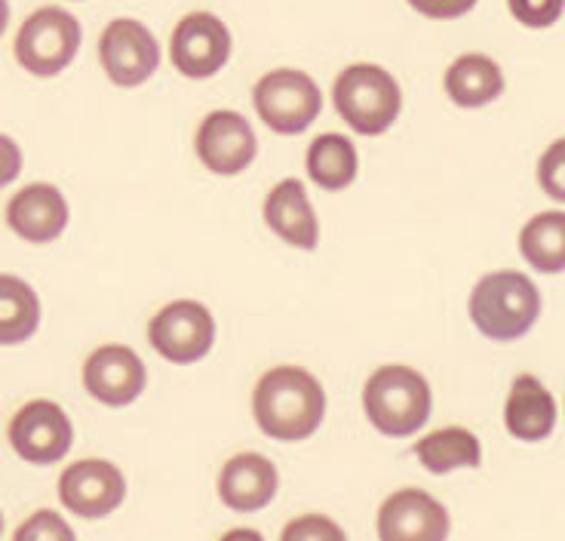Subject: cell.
Instances as JSON below:
<instances>
[{"mask_svg":"<svg viewBox=\"0 0 565 541\" xmlns=\"http://www.w3.org/2000/svg\"><path fill=\"white\" fill-rule=\"evenodd\" d=\"M415 456L430 474H452V470L480 468L482 443L467 427H439L415 443Z\"/></svg>","mask_w":565,"mask_h":541,"instance_id":"ffe728a7","label":"cell"},{"mask_svg":"<svg viewBox=\"0 0 565 541\" xmlns=\"http://www.w3.org/2000/svg\"><path fill=\"white\" fill-rule=\"evenodd\" d=\"M231 50H234L231 29L218 15L206 13V10L188 13L172 29V68L188 81H210V77H215L227 65Z\"/></svg>","mask_w":565,"mask_h":541,"instance_id":"ba28073f","label":"cell"},{"mask_svg":"<svg viewBox=\"0 0 565 541\" xmlns=\"http://www.w3.org/2000/svg\"><path fill=\"white\" fill-rule=\"evenodd\" d=\"M84 41L81 22L62 7H41L15 34V62L34 77H56L68 68Z\"/></svg>","mask_w":565,"mask_h":541,"instance_id":"8992f818","label":"cell"},{"mask_svg":"<svg viewBox=\"0 0 565 541\" xmlns=\"http://www.w3.org/2000/svg\"><path fill=\"white\" fill-rule=\"evenodd\" d=\"M148 342L170 363L188 367L210 354L215 344V320L203 301L179 299L163 305L148 323Z\"/></svg>","mask_w":565,"mask_h":541,"instance_id":"52a82bcc","label":"cell"},{"mask_svg":"<svg viewBox=\"0 0 565 541\" xmlns=\"http://www.w3.org/2000/svg\"><path fill=\"white\" fill-rule=\"evenodd\" d=\"M265 222L268 229L296 250H317L320 243V222L313 213L308 188L301 179H282L270 188L265 198Z\"/></svg>","mask_w":565,"mask_h":541,"instance_id":"ac0fdd59","label":"cell"},{"mask_svg":"<svg viewBox=\"0 0 565 541\" xmlns=\"http://www.w3.org/2000/svg\"><path fill=\"white\" fill-rule=\"evenodd\" d=\"M99 62L108 81L124 89L151 81L160 68V43L139 19H114L99 38Z\"/></svg>","mask_w":565,"mask_h":541,"instance_id":"9c48e42d","label":"cell"},{"mask_svg":"<svg viewBox=\"0 0 565 541\" xmlns=\"http://www.w3.org/2000/svg\"><path fill=\"white\" fill-rule=\"evenodd\" d=\"M332 99L339 117L360 136H382L403 112L396 77L375 62H353L335 77Z\"/></svg>","mask_w":565,"mask_h":541,"instance_id":"277c9868","label":"cell"},{"mask_svg":"<svg viewBox=\"0 0 565 541\" xmlns=\"http://www.w3.org/2000/svg\"><path fill=\"white\" fill-rule=\"evenodd\" d=\"M15 539H38V541H71L74 539V529L58 517L56 511H38L31 513L29 523L15 529Z\"/></svg>","mask_w":565,"mask_h":541,"instance_id":"484cf974","label":"cell"},{"mask_svg":"<svg viewBox=\"0 0 565 541\" xmlns=\"http://www.w3.org/2000/svg\"><path fill=\"white\" fill-rule=\"evenodd\" d=\"M7 25H10V0H0V38H3Z\"/></svg>","mask_w":565,"mask_h":541,"instance_id":"f546056e","label":"cell"},{"mask_svg":"<svg viewBox=\"0 0 565 541\" xmlns=\"http://www.w3.org/2000/svg\"><path fill=\"white\" fill-rule=\"evenodd\" d=\"M467 311L486 339L516 342L532 332L541 317V293L523 270H492L473 284Z\"/></svg>","mask_w":565,"mask_h":541,"instance_id":"7a4b0ae2","label":"cell"},{"mask_svg":"<svg viewBox=\"0 0 565 541\" xmlns=\"http://www.w3.org/2000/svg\"><path fill=\"white\" fill-rule=\"evenodd\" d=\"M255 115L280 136H298L323 112V93L301 68H274L253 86Z\"/></svg>","mask_w":565,"mask_h":541,"instance_id":"5b68a950","label":"cell"},{"mask_svg":"<svg viewBox=\"0 0 565 541\" xmlns=\"http://www.w3.org/2000/svg\"><path fill=\"white\" fill-rule=\"evenodd\" d=\"M41 327V299L22 277L0 274V344H19Z\"/></svg>","mask_w":565,"mask_h":541,"instance_id":"603a6c76","label":"cell"},{"mask_svg":"<svg viewBox=\"0 0 565 541\" xmlns=\"http://www.w3.org/2000/svg\"><path fill=\"white\" fill-rule=\"evenodd\" d=\"M10 446L31 465H56L68 456L74 427L65 410L53 400H31L10 422Z\"/></svg>","mask_w":565,"mask_h":541,"instance_id":"8fae6325","label":"cell"},{"mask_svg":"<svg viewBox=\"0 0 565 541\" xmlns=\"http://www.w3.org/2000/svg\"><path fill=\"white\" fill-rule=\"evenodd\" d=\"M556 418H559V410L547 385L532 372L516 375L504 403V427L510 437L523 443L547 441L556 431Z\"/></svg>","mask_w":565,"mask_h":541,"instance_id":"e0dca14e","label":"cell"},{"mask_svg":"<svg viewBox=\"0 0 565 541\" xmlns=\"http://www.w3.org/2000/svg\"><path fill=\"white\" fill-rule=\"evenodd\" d=\"M200 163L215 176H241L253 167L258 155V139H255L253 124L237 112H212L203 117L194 136Z\"/></svg>","mask_w":565,"mask_h":541,"instance_id":"7c38bea8","label":"cell"},{"mask_svg":"<svg viewBox=\"0 0 565 541\" xmlns=\"http://www.w3.org/2000/svg\"><path fill=\"white\" fill-rule=\"evenodd\" d=\"M7 225L29 243L56 241L68 229V200L50 182L25 185L7 203Z\"/></svg>","mask_w":565,"mask_h":541,"instance_id":"2e32d148","label":"cell"},{"mask_svg":"<svg viewBox=\"0 0 565 541\" xmlns=\"http://www.w3.org/2000/svg\"><path fill=\"white\" fill-rule=\"evenodd\" d=\"M22 172V148L0 132V188H7Z\"/></svg>","mask_w":565,"mask_h":541,"instance_id":"f1b7e54d","label":"cell"},{"mask_svg":"<svg viewBox=\"0 0 565 541\" xmlns=\"http://www.w3.org/2000/svg\"><path fill=\"white\" fill-rule=\"evenodd\" d=\"M148 385L141 357L127 344H102L84 363V388L105 406H129Z\"/></svg>","mask_w":565,"mask_h":541,"instance_id":"5bb4252c","label":"cell"},{"mask_svg":"<svg viewBox=\"0 0 565 541\" xmlns=\"http://www.w3.org/2000/svg\"><path fill=\"white\" fill-rule=\"evenodd\" d=\"M537 185L556 203H565V136L537 157Z\"/></svg>","mask_w":565,"mask_h":541,"instance_id":"d4e9b609","label":"cell"},{"mask_svg":"<svg viewBox=\"0 0 565 541\" xmlns=\"http://www.w3.org/2000/svg\"><path fill=\"white\" fill-rule=\"evenodd\" d=\"M449 511L424 489H399L379 508V535L384 541L449 539Z\"/></svg>","mask_w":565,"mask_h":541,"instance_id":"4fadbf2b","label":"cell"},{"mask_svg":"<svg viewBox=\"0 0 565 541\" xmlns=\"http://www.w3.org/2000/svg\"><path fill=\"white\" fill-rule=\"evenodd\" d=\"M520 256L525 265L541 274H563L565 270V213L547 210L532 215L520 231Z\"/></svg>","mask_w":565,"mask_h":541,"instance_id":"7402d4cb","label":"cell"},{"mask_svg":"<svg viewBox=\"0 0 565 541\" xmlns=\"http://www.w3.org/2000/svg\"><path fill=\"white\" fill-rule=\"evenodd\" d=\"M446 96L458 108H486L494 99H501L504 93V72L492 56L486 53H465L449 62V68L443 74Z\"/></svg>","mask_w":565,"mask_h":541,"instance_id":"d6986e66","label":"cell"},{"mask_svg":"<svg viewBox=\"0 0 565 541\" xmlns=\"http://www.w3.org/2000/svg\"><path fill=\"white\" fill-rule=\"evenodd\" d=\"M280 489L277 465L262 453H241L227 458L218 474V499L237 513H255L268 508Z\"/></svg>","mask_w":565,"mask_h":541,"instance_id":"9a60e30c","label":"cell"},{"mask_svg":"<svg viewBox=\"0 0 565 541\" xmlns=\"http://www.w3.org/2000/svg\"><path fill=\"white\" fill-rule=\"evenodd\" d=\"M508 10L523 29L544 31L563 19L565 0H508Z\"/></svg>","mask_w":565,"mask_h":541,"instance_id":"cb8c5ba5","label":"cell"},{"mask_svg":"<svg viewBox=\"0 0 565 541\" xmlns=\"http://www.w3.org/2000/svg\"><path fill=\"white\" fill-rule=\"evenodd\" d=\"M363 410L384 437H409L427 425L434 413V391L422 372L391 363L369 375L363 388Z\"/></svg>","mask_w":565,"mask_h":541,"instance_id":"3957f363","label":"cell"},{"mask_svg":"<svg viewBox=\"0 0 565 541\" xmlns=\"http://www.w3.org/2000/svg\"><path fill=\"white\" fill-rule=\"evenodd\" d=\"M58 499L65 511L86 520H99L114 513L127 499V477L114 462L81 458L58 477Z\"/></svg>","mask_w":565,"mask_h":541,"instance_id":"30bf717a","label":"cell"},{"mask_svg":"<svg viewBox=\"0 0 565 541\" xmlns=\"http://www.w3.org/2000/svg\"><path fill=\"white\" fill-rule=\"evenodd\" d=\"M255 425L270 441H308L326 418V391L320 379L301 367H274L253 394Z\"/></svg>","mask_w":565,"mask_h":541,"instance_id":"6da1fadb","label":"cell"},{"mask_svg":"<svg viewBox=\"0 0 565 541\" xmlns=\"http://www.w3.org/2000/svg\"><path fill=\"white\" fill-rule=\"evenodd\" d=\"M0 529H3V517H0Z\"/></svg>","mask_w":565,"mask_h":541,"instance_id":"4dcf8cb0","label":"cell"},{"mask_svg":"<svg viewBox=\"0 0 565 541\" xmlns=\"http://www.w3.org/2000/svg\"><path fill=\"white\" fill-rule=\"evenodd\" d=\"M480 0H409V7L415 13H422L424 19H434V22H452L467 15Z\"/></svg>","mask_w":565,"mask_h":541,"instance_id":"83f0119b","label":"cell"},{"mask_svg":"<svg viewBox=\"0 0 565 541\" xmlns=\"http://www.w3.org/2000/svg\"><path fill=\"white\" fill-rule=\"evenodd\" d=\"M305 163H308L313 182L323 191H344L353 185V179L360 172V151L348 136L323 132L311 142Z\"/></svg>","mask_w":565,"mask_h":541,"instance_id":"44dd1931","label":"cell"},{"mask_svg":"<svg viewBox=\"0 0 565 541\" xmlns=\"http://www.w3.org/2000/svg\"><path fill=\"white\" fill-rule=\"evenodd\" d=\"M344 541V529L335 527L329 517L323 513H308V517H298L296 523H289V527L282 529V541Z\"/></svg>","mask_w":565,"mask_h":541,"instance_id":"4316f807","label":"cell"}]
</instances>
